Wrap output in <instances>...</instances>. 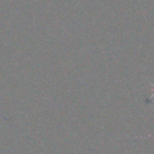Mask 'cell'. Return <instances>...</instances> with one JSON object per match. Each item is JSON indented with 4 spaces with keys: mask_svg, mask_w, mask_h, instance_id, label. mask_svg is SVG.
Instances as JSON below:
<instances>
[{
    "mask_svg": "<svg viewBox=\"0 0 154 154\" xmlns=\"http://www.w3.org/2000/svg\"><path fill=\"white\" fill-rule=\"evenodd\" d=\"M151 136H154V134H150V135H148V137H151Z\"/></svg>",
    "mask_w": 154,
    "mask_h": 154,
    "instance_id": "cell-1",
    "label": "cell"
}]
</instances>
